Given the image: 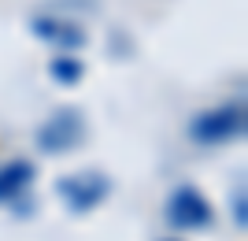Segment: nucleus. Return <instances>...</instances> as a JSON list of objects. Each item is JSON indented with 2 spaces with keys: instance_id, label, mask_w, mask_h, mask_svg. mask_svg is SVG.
<instances>
[{
  "instance_id": "f257e3e1",
  "label": "nucleus",
  "mask_w": 248,
  "mask_h": 241,
  "mask_svg": "<svg viewBox=\"0 0 248 241\" xmlns=\"http://www.w3.org/2000/svg\"><path fill=\"white\" fill-rule=\"evenodd\" d=\"M189 137L197 145H226L245 137V104H222L211 112H200L189 123Z\"/></svg>"
},
{
  "instance_id": "f03ea898",
  "label": "nucleus",
  "mask_w": 248,
  "mask_h": 241,
  "mask_svg": "<svg viewBox=\"0 0 248 241\" xmlns=\"http://www.w3.org/2000/svg\"><path fill=\"white\" fill-rule=\"evenodd\" d=\"M85 137V119L78 108H60L52 112L41 126H37V148L45 156H63V152H74Z\"/></svg>"
},
{
  "instance_id": "7ed1b4c3",
  "label": "nucleus",
  "mask_w": 248,
  "mask_h": 241,
  "mask_svg": "<svg viewBox=\"0 0 248 241\" xmlns=\"http://www.w3.org/2000/svg\"><path fill=\"white\" fill-rule=\"evenodd\" d=\"M108 193H111V178L100 171H78V175H63L56 182V197L78 215L93 211L100 200H108Z\"/></svg>"
},
{
  "instance_id": "20e7f679",
  "label": "nucleus",
  "mask_w": 248,
  "mask_h": 241,
  "mask_svg": "<svg viewBox=\"0 0 248 241\" xmlns=\"http://www.w3.org/2000/svg\"><path fill=\"white\" fill-rule=\"evenodd\" d=\"M211 219H215L211 200L197 186H178L167 197V223L174 230H204V226H211Z\"/></svg>"
},
{
  "instance_id": "39448f33",
  "label": "nucleus",
  "mask_w": 248,
  "mask_h": 241,
  "mask_svg": "<svg viewBox=\"0 0 248 241\" xmlns=\"http://www.w3.org/2000/svg\"><path fill=\"white\" fill-rule=\"evenodd\" d=\"M37 167H33L30 160H8L4 167H0V204H8L22 193V189L33 182Z\"/></svg>"
},
{
  "instance_id": "423d86ee",
  "label": "nucleus",
  "mask_w": 248,
  "mask_h": 241,
  "mask_svg": "<svg viewBox=\"0 0 248 241\" xmlns=\"http://www.w3.org/2000/svg\"><path fill=\"white\" fill-rule=\"evenodd\" d=\"M33 30H37V37H45V41H52V45H60V48H78V45L85 41V33L78 30V26L52 22V19H37V22H33Z\"/></svg>"
},
{
  "instance_id": "0eeeda50",
  "label": "nucleus",
  "mask_w": 248,
  "mask_h": 241,
  "mask_svg": "<svg viewBox=\"0 0 248 241\" xmlns=\"http://www.w3.org/2000/svg\"><path fill=\"white\" fill-rule=\"evenodd\" d=\"M52 78L56 82H63V85H74L78 78H82V63L74 60V56H60V60H52Z\"/></svg>"
},
{
  "instance_id": "6e6552de",
  "label": "nucleus",
  "mask_w": 248,
  "mask_h": 241,
  "mask_svg": "<svg viewBox=\"0 0 248 241\" xmlns=\"http://www.w3.org/2000/svg\"><path fill=\"white\" fill-rule=\"evenodd\" d=\"M230 204H233L230 215H233V223H237V230H245V226H248V215H245V186H237V193L230 197Z\"/></svg>"
},
{
  "instance_id": "1a4fd4ad",
  "label": "nucleus",
  "mask_w": 248,
  "mask_h": 241,
  "mask_svg": "<svg viewBox=\"0 0 248 241\" xmlns=\"http://www.w3.org/2000/svg\"><path fill=\"white\" fill-rule=\"evenodd\" d=\"M167 241H178V238H167Z\"/></svg>"
}]
</instances>
